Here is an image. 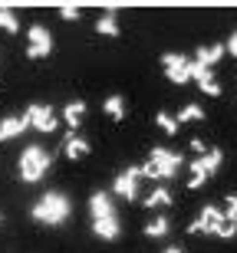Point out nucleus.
I'll return each mask as SVG.
<instances>
[{
  "mask_svg": "<svg viewBox=\"0 0 237 253\" xmlns=\"http://www.w3.org/2000/svg\"><path fill=\"white\" fill-rule=\"evenodd\" d=\"M221 161H224V151H218V148H208V155H201V158H194L191 161V181H188V188L191 191H198V188H204V181L214 174V171L221 168Z\"/></svg>",
  "mask_w": 237,
  "mask_h": 253,
  "instance_id": "20e7f679",
  "label": "nucleus"
},
{
  "mask_svg": "<svg viewBox=\"0 0 237 253\" xmlns=\"http://www.w3.org/2000/svg\"><path fill=\"white\" fill-rule=\"evenodd\" d=\"M224 224H228V220H224V211L214 207V204H208L198 217H194V224H188V234H218L221 237Z\"/></svg>",
  "mask_w": 237,
  "mask_h": 253,
  "instance_id": "39448f33",
  "label": "nucleus"
},
{
  "mask_svg": "<svg viewBox=\"0 0 237 253\" xmlns=\"http://www.w3.org/2000/svg\"><path fill=\"white\" fill-rule=\"evenodd\" d=\"M188 145H191V151H194L198 158H201V155H208V145H204V141H201V138H191Z\"/></svg>",
  "mask_w": 237,
  "mask_h": 253,
  "instance_id": "393cba45",
  "label": "nucleus"
},
{
  "mask_svg": "<svg viewBox=\"0 0 237 253\" xmlns=\"http://www.w3.org/2000/svg\"><path fill=\"white\" fill-rule=\"evenodd\" d=\"M102 109H105L109 119H115V122H122V119H125V99H122V95H109Z\"/></svg>",
  "mask_w": 237,
  "mask_h": 253,
  "instance_id": "f3484780",
  "label": "nucleus"
},
{
  "mask_svg": "<svg viewBox=\"0 0 237 253\" xmlns=\"http://www.w3.org/2000/svg\"><path fill=\"white\" fill-rule=\"evenodd\" d=\"M0 224H3V214H0Z\"/></svg>",
  "mask_w": 237,
  "mask_h": 253,
  "instance_id": "c85d7f7f",
  "label": "nucleus"
},
{
  "mask_svg": "<svg viewBox=\"0 0 237 253\" xmlns=\"http://www.w3.org/2000/svg\"><path fill=\"white\" fill-rule=\"evenodd\" d=\"M191 79H198L201 92H208L211 99H218V95H221V85H218V79H214V73H211L208 66H201V63H191Z\"/></svg>",
  "mask_w": 237,
  "mask_h": 253,
  "instance_id": "9b49d317",
  "label": "nucleus"
},
{
  "mask_svg": "<svg viewBox=\"0 0 237 253\" xmlns=\"http://www.w3.org/2000/svg\"><path fill=\"white\" fill-rule=\"evenodd\" d=\"M89 151H93V145H89V141H86L83 135H76V131H73V135H66V141H63V155H66L69 161L86 158Z\"/></svg>",
  "mask_w": 237,
  "mask_h": 253,
  "instance_id": "ddd939ff",
  "label": "nucleus"
},
{
  "mask_svg": "<svg viewBox=\"0 0 237 253\" xmlns=\"http://www.w3.org/2000/svg\"><path fill=\"white\" fill-rule=\"evenodd\" d=\"M171 230V220L168 217H155V220H148V224H145V237H155V240H158V237H165Z\"/></svg>",
  "mask_w": 237,
  "mask_h": 253,
  "instance_id": "a211bd4d",
  "label": "nucleus"
},
{
  "mask_svg": "<svg viewBox=\"0 0 237 253\" xmlns=\"http://www.w3.org/2000/svg\"><path fill=\"white\" fill-rule=\"evenodd\" d=\"M27 122H30V128H37V131H43V135H49V131H56V125H59V119H56V112L49 109V105H40V102H33L27 109Z\"/></svg>",
  "mask_w": 237,
  "mask_h": 253,
  "instance_id": "0eeeda50",
  "label": "nucleus"
},
{
  "mask_svg": "<svg viewBox=\"0 0 237 253\" xmlns=\"http://www.w3.org/2000/svg\"><path fill=\"white\" fill-rule=\"evenodd\" d=\"M33 220L43 227H59L63 220H66L69 214H73V204H69V197L66 194H59V191H49V194H43L33 204Z\"/></svg>",
  "mask_w": 237,
  "mask_h": 253,
  "instance_id": "f257e3e1",
  "label": "nucleus"
},
{
  "mask_svg": "<svg viewBox=\"0 0 237 253\" xmlns=\"http://www.w3.org/2000/svg\"><path fill=\"white\" fill-rule=\"evenodd\" d=\"M181 165H185V158H181L178 151L152 148V155H148V161H145V168H142V178H152V181L175 178V174L181 171Z\"/></svg>",
  "mask_w": 237,
  "mask_h": 253,
  "instance_id": "7ed1b4c3",
  "label": "nucleus"
},
{
  "mask_svg": "<svg viewBox=\"0 0 237 253\" xmlns=\"http://www.w3.org/2000/svg\"><path fill=\"white\" fill-rule=\"evenodd\" d=\"M83 115H86V102L83 99H73V102H66V109H63V119H66L69 128H79Z\"/></svg>",
  "mask_w": 237,
  "mask_h": 253,
  "instance_id": "dca6fc26",
  "label": "nucleus"
},
{
  "mask_svg": "<svg viewBox=\"0 0 237 253\" xmlns=\"http://www.w3.org/2000/svg\"><path fill=\"white\" fill-rule=\"evenodd\" d=\"M27 128H30L27 115H7V119H0V141L17 138V135H23Z\"/></svg>",
  "mask_w": 237,
  "mask_h": 253,
  "instance_id": "f8f14e48",
  "label": "nucleus"
},
{
  "mask_svg": "<svg viewBox=\"0 0 237 253\" xmlns=\"http://www.w3.org/2000/svg\"><path fill=\"white\" fill-rule=\"evenodd\" d=\"M59 17L63 20H79V7L76 3H63V7H59Z\"/></svg>",
  "mask_w": 237,
  "mask_h": 253,
  "instance_id": "b1692460",
  "label": "nucleus"
},
{
  "mask_svg": "<svg viewBox=\"0 0 237 253\" xmlns=\"http://www.w3.org/2000/svg\"><path fill=\"white\" fill-rule=\"evenodd\" d=\"M221 59H224V43H214V46H198V56H194V63L201 66H218Z\"/></svg>",
  "mask_w": 237,
  "mask_h": 253,
  "instance_id": "4468645a",
  "label": "nucleus"
},
{
  "mask_svg": "<svg viewBox=\"0 0 237 253\" xmlns=\"http://www.w3.org/2000/svg\"><path fill=\"white\" fill-rule=\"evenodd\" d=\"M228 53H231V56H237V30L231 33V40H228Z\"/></svg>",
  "mask_w": 237,
  "mask_h": 253,
  "instance_id": "bb28decb",
  "label": "nucleus"
},
{
  "mask_svg": "<svg viewBox=\"0 0 237 253\" xmlns=\"http://www.w3.org/2000/svg\"><path fill=\"white\" fill-rule=\"evenodd\" d=\"M49 165H53V155H49L43 145H27L23 155H20V161H17L20 178L27 181V184H37L40 178H47Z\"/></svg>",
  "mask_w": 237,
  "mask_h": 253,
  "instance_id": "f03ea898",
  "label": "nucleus"
},
{
  "mask_svg": "<svg viewBox=\"0 0 237 253\" xmlns=\"http://www.w3.org/2000/svg\"><path fill=\"white\" fill-rule=\"evenodd\" d=\"M161 253H185V250H181V247H165Z\"/></svg>",
  "mask_w": 237,
  "mask_h": 253,
  "instance_id": "cd10ccee",
  "label": "nucleus"
},
{
  "mask_svg": "<svg viewBox=\"0 0 237 253\" xmlns=\"http://www.w3.org/2000/svg\"><path fill=\"white\" fill-rule=\"evenodd\" d=\"M139 181H142V168H125V171L115 174L112 191L122 197V201H135V197H139Z\"/></svg>",
  "mask_w": 237,
  "mask_h": 253,
  "instance_id": "1a4fd4ad",
  "label": "nucleus"
},
{
  "mask_svg": "<svg viewBox=\"0 0 237 253\" xmlns=\"http://www.w3.org/2000/svg\"><path fill=\"white\" fill-rule=\"evenodd\" d=\"M161 66H165V76H168L175 85H185L191 79V59L181 56V53H165V56H161Z\"/></svg>",
  "mask_w": 237,
  "mask_h": 253,
  "instance_id": "6e6552de",
  "label": "nucleus"
},
{
  "mask_svg": "<svg viewBox=\"0 0 237 253\" xmlns=\"http://www.w3.org/2000/svg\"><path fill=\"white\" fill-rule=\"evenodd\" d=\"M234 234H237V224H231V220H228V224H224V230H221V237H224V240H231Z\"/></svg>",
  "mask_w": 237,
  "mask_h": 253,
  "instance_id": "a878e982",
  "label": "nucleus"
},
{
  "mask_svg": "<svg viewBox=\"0 0 237 253\" xmlns=\"http://www.w3.org/2000/svg\"><path fill=\"white\" fill-rule=\"evenodd\" d=\"M27 56L30 59H43L53 53V37H49V30L47 27H40V23H33V27L27 30Z\"/></svg>",
  "mask_w": 237,
  "mask_h": 253,
  "instance_id": "423d86ee",
  "label": "nucleus"
},
{
  "mask_svg": "<svg viewBox=\"0 0 237 253\" xmlns=\"http://www.w3.org/2000/svg\"><path fill=\"white\" fill-rule=\"evenodd\" d=\"M201 119H204V109H201L198 102H188V105L178 112V125H181V122H201Z\"/></svg>",
  "mask_w": 237,
  "mask_h": 253,
  "instance_id": "aec40b11",
  "label": "nucleus"
},
{
  "mask_svg": "<svg viewBox=\"0 0 237 253\" xmlns=\"http://www.w3.org/2000/svg\"><path fill=\"white\" fill-rule=\"evenodd\" d=\"M155 122H158V128L165 131V135H175V131H178V119H171L168 112H158V115H155Z\"/></svg>",
  "mask_w": 237,
  "mask_h": 253,
  "instance_id": "4be33fe9",
  "label": "nucleus"
},
{
  "mask_svg": "<svg viewBox=\"0 0 237 253\" xmlns=\"http://www.w3.org/2000/svg\"><path fill=\"white\" fill-rule=\"evenodd\" d=\"M224 220L237 224V194H228V197H224Z\"/></svg>",
  "mask_w": 237,
  "mask_h": 253,
  "instance_id": "5701e85b",
  "label": "nucleus"
},
{
  "mask_svg": "<svg viewBox=\"0 0 237 253\" xmlns=\"http://www.w3.org/2000/svg\"><path fill=\"white\" fill-rule=\"evenodd\" d=\"M171 204V191L168 188H155L152 194L145 197V207H168Z\"/></svg>",
  "mask_w": 237,
  "mask_h": 253,
  "instance_id": "6ab92c4d",
  "label": "nucleus"
},
{
  "mask_svg": "<svg viewBox=\"0 0 237 253\" xmlns=\"http://www.w3.org/2000/svg\"><path fill=\"white\" fill-rule=\"evenodd\" d=\"M89 214H93V220H112L115 214V201L105 191H95L93 197H89Z\"/></svg>",
  "mask_w": 237,
  "mask_h": 253,
  "instance_id": "9d476101",
  "label": "nucleus"
},
{
  "mask_svg": "<svg viewBox=\"0 0 237 253\" xmlns=\"http://www.w3.org/2000/svg\"><path fill=\"white\" fill-rule=\"evenodd\" d=\"M0 30H7V33H17L20 30V17L10 7H0Z\"/></svg>",
  "mask_w": 237,
  "mask_h": 253,
  "instance_id": "412c9836",
  "label": "nucleus"
},
{
  "mask_svg": "<svg viewBox=\"0 0 237 253\" xmlns=\"http://www.w3.org/2000/svg\"><path fill=\"white\" fill-rule=\"evenodd\" d=\"M95 33H102V37H119V13L115 7H109V13L95 20Z\"/></svg>",
  "mask_w": 237,
  "mask_h": 253,
  "instance_id": "2eb2a0df",
  "label": "nucleus"
}]
</instances>
